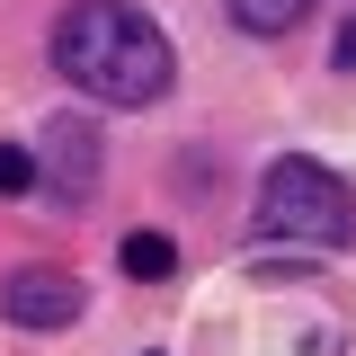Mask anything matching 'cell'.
Wrapping results in <instances>:
<instances>
[{
  "label": "cell",
  "mask_w": 356,
  "mask_h": 356,
  "mask_svg": "<svg viewBox=\"0 0 356 356\" xmlns=\"http://www.w3.org/2000/svg\"><path fill=\"white\" fill-rule=\"evenodd\" d=\"M54 72L98 107H152L178 81V54L134 0H72L54 27Z\"/></svg>",
  "instance_id": "obj_1"
},
{
  "label": "cell",
  "mask_w": 356,
  "mask_h": 356,
  "mask_svg": "<svg viewBox=\"0 0 356 356\" xmlns=\"http://www.w3.org/2000/svg\"><path fill=\"white\" fill-rule=\"evenodd\" d=\"M36 187V161H27V143H0V196H27Z\"/></svg>",
  "instance_id": "obj_7"
},
{
  "label": "cell",
  "mask_w": 356,
  "mask_h": 356,
  "mask_svg": "<svg viewBox=\"0 0 356 356\" xmlns=\"http://www.w3.org/2000/svg\"><path fill=\"white\" fill-rule=\"evenodd\" d=\"M27 161H36V187L54 205H89L98 178H107V143H98L89 116H44L36 143H27Z\"/></svg>",
  "instance_id": "obj_3"
},
{
  "label": "cell",
  "mask_w": 356,
  "mask_h": 356,
  "mask_svg": "<svg viewBox=\"0 0 356 356\" xmlns=\"http://www.w3.org/2000/svg\"><path fill=\"white\" fill-rule=\"evenodd\" d=\"M125 276L134 285H161V276H178V241H161V232H125Z\"/></svg>",
  "instance_id": "obj_6"
},
{
  "label": "cell",
  "mask_w": 356,
  "mask_h": 356,
  "mask_svg": "<svg viewBox=\"0 0 356 356\" xmlns=\"http://www.w3.org/2000/svg\"><path fill=\"white\" fill-rule=\"evenodd\" d=\"M222 9H232L241 36H285V27H303V18H312V0H222Z\"/></svg>",
  "instance_id": "obj_5"
},
{
  "label": "cell",
  "mask_w": 356,
  "mask_h": 356,
  "mask_svg": "<svg viewBox=\"0 0 356 356\" xmlns=\"http://www.w3.org/2000/svg\"><path fill=\"white\" fill-rule=\"evenodd\" d=\"M356 232V196L339 170H321L312 152L267 161L259 178V214H250V250H339Z\"/></svg>",
  "instance_id": "obj_2"
},
{
  "label": "cell",
  "mask_w": 356,
  "mask_h": 356,
  "mask_svg": "<svg viewBox=\"0 0 356 356\" xmlns=\"http://www.w3.org/2000/svg\"><path fill=\"white\" fill-rule=\"evenodd\" d=\"M81 276H63V267H18L9 285H0V312L18 321V330H72L81 321Z\"/></svg>",
  "instance_id": "obj_4"
},
{
  "label": "cell",
  "mask_w": 356,
  "mask_h": 356,
  "mask_svg": "<svg viewBox=\"0 0 356 356\" xmlns=\"http://www.w3.org/2000/svg\"><path fill=\"white\" fill-rule=\"evenodd\" d=\"M339 72H356V18L339 27Z\"/></svg>",
  "instance_id": "obj_8"
}]
</instances>
